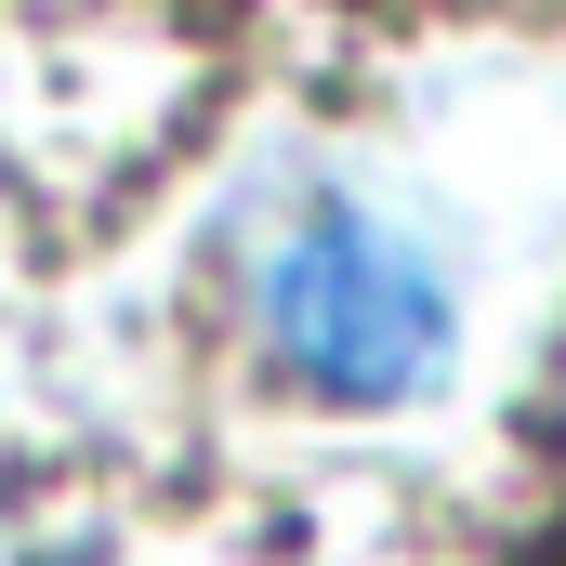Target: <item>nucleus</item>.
<instances>
[{
    "label": "nucleus",
    "mask_w": 566,
    "mask_h": 566,
    "mask_svg": "<svg viewBox=\"0 0 566 566\" xmlns=\"http://www.w3.org/2000/svg\"><path fill=\"white\" fill-rule=\"evenodd\" d=\"M251 329H264V356H277L303 396L396 409V396H422L434 369H448L461 303H448V264H434L396 211L303 198L277 238L251 251Z\"/></svg>",
    "instance_id": "obj_1"
}]
</instances>
